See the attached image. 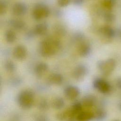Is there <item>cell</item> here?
Here are the masks:
<instances>
[{
	"label": "cell",
	"instance_id": "5bb4252c",
	"mask_svg": "<svg viewBox=\"0 0 121 121\" xmlns=\"http://www.w3.org/2000/svg\"><path fill=\"white\" fill-rule=\"evenodd\" d=\"M99 32L102 36L108 39L112 38L115 35L114 30L111 27L108 26L101 27L99 29Z\"/></svg>",
	"mask_w": 121,
	"mask_h": 121
},
{
	"label": "cell",
	"instance_id": "484cf974",
	"mask_svg": "<svg viewBox=\"0 0 121 121\" xmlns=\"http://www.w3.org/2000/svg\"><path fill=\"white\" fill-rule=\"evenodd\" d=\"M39 108L43 110H45L48 109V104L47 102L45 100H41L39 104Z\"/></svg>",
	"mask_w": 121,
	"mask_h": 121
},
{
	"label": "cell",
	"instance_id": "7a4b0ae2",
	"mask_svg": "<svg viewBox=\"0 0 121 121\" xmlns=\"http://www.w3.org/2000/svg\"><path fill=\"white\" fill-rule=\"evenodd\" d=\"M81 102H76L69 108L56 114V118L60 121H76L77 115L82 111Z\"/></svg>",
	"mask_w": 121,
	"mask_h": 121
},
{
	"label": "cell",
	"instance_id": "cb8c5ba5",
	"mask_svg": "<svg viewBox=\"0 0 121 121\" xmlns=\"http://www.w3.org/2000/svg\"><path fill=\"white\" fill-rule=\"evenodd\" d=\"M55 32L57 34V35H60V36H63L65 35V34L66 33V30L65 28L60 25H57L56 26L55 28Z\"/></svg>",
	"mask_w": 121,
	"mask_h": 121
},
{
	"label": "cell",
	"instance_id": "1f68e13d",
	"mask_svg": "<svg viewBox=\"0 0 121 121\" xmlns=\"http://www.w3.org/2000/svg\"><path fill=\"white\" fill-rule=\"evenodd\" d=\"M112 121H120L119 120H113Z\"/></svg>",
	"mask_w": 121,
	"mask_h": 121
},
{
	"label": "cell",
	"instance_id": "9a60e30c",
	"mask_svg": "<svg viewBox=\"0 0 121 121\" xmlns=\"http://www.w3.org/2000/svg\"><path fill=\"white\" fill-rule=\"evenodd\" d=\"M48 26L45 22L39 23L37 24L34 28V33L37 35L42 36L44 35L47 32Z\"/></svg>",
	"mask_w": 121,
	"mask_h": 121
},
{
	"label": "cell",
	"instance_id": "3957f363",
	"mask_svg": "<svg viewBox=\"0 0 121 121\" xmlns=\"http://www.w3.org/2000/svg\"><path fill=\"white\" fill-rule=\"evenodd\" d=\"M18 105L23 109L31 108L34 102V93L30 89H25L20 92L17 96Z\"/></svg>",
	"mask_w": 121,
	"mask_h": 121
},
{
	"label": "cell",
	"instance_id": "2e32d148",
	"mask_svg": "<svg viewBox=\"0 0 121 121\" xmlns=\"http://www.w3.org/2000/svg\"><path fill=\"white\" fill-rule=\"evenodd\" d=\"M48 69V65L44 62H40L38 63L35 68V73L38 77H42Z\"/></svg>",
	"mask_w": 121,
	"mask_h": 121
},
{
	"label": "cell",
	"instance_id": "d6986e66",
	"mask_svg": "<svg viewBox=\"0 0 121 121\" xmlns=\"http://www.w3.org/2000/svg\"><path fill=\"white\" fill-rule=\"evenodd\" d=\"M9 25L14 29L17 30H22L26 26V24L23 20L18 19H13L9 21Z\"/></svg>",
	"mask_w": 121,
	"mask_h": 121
},
{
	"label": "cell",
	"instance_id": "8fae6325",
	"mask_svg": "<svg viewBox=\"0 0 121 121\" xmlns=\"http://www.w3.org/2000/svg\"><path fill=\"white\" fill-rule=\"evenodd\" d=\"M78 48V52L79 55L82 57H85L88 56L91 52V47L90 44L84 41L79 43Z\"/></svg>",
	"mask_w": 121,
	"mask_h": 121
},
{
	"label": "cell",
	"instance_id": "ffe728a7",
	"mask_svg": "<svg viewBox=\"0 0 121 121\" xmlns=\"http://www.w3.org/2000/svg\"><path fill=\"white\" fill-rule=\"evenodd\" d=\"M52 104L54 109L60 110L64 107L65 105V102L62 98L60 97H56L53 99Z\"/></svg>",
	"mask_w": 121,
	"mask_h": 121
},
{
	"label": "cell",
	"instance_id": "5b68a950",
	"mask_svg": "<svg viewBox=\"0 0 121 121\" xmlns=\"http://www.w3.org/2000/svg\"><path fill=\"white\" fill-rule=\"evenodd\" d=\"M49 14L50 10L48 7L43 4L36 5L32 12V16L36 20H40L47 17Z\"/></svg>",
	"mask_w": 121,
	"mask_h": 121
},
{
	"label": "cell",
	"instance_id": "4fadbf2b",
	"mask_svg": "<svg viewBox=\"0 0 121 121\" xmlns=\"http://www.w3.org/2000/svg\"><path fill=\"white\" fill-rule=\"evenodd\" d=\"M93 112L88 111H82L77 116L76 121H90L93 120Z\"/></svg>",
	"mask_w": 121,
	"mask_h": 121
},
{
	"label": "cell",
	"instance_id": "6da1fadb",
	"mask_svg": "<svg viewBox=\"0 0 121 121\" xmlns=\"http://www.w3.org/2000/svg\"><path fill=\"white\" fill-rule=\"evenodd\" d=\"M60 42L55 38H47L42 41L39 46V52L43 57H50L60 49Z\"/></svg>",
	"mask_w": 121,
	"mask_h": 121
},
{
	"label": "cell",
	"instance_id": "8992f818",
	"mask_svg": "<svg viewBox=\"0 0 121 121\" xmlns=\"http://www.w3.org/2000/svg\"><path fill=\"white\" fill-rule=\"evenodd\" d=\"M93 85L95 89L102 94H107L111 91L112 87L110 83L103 78H95L93 81Z\"/></svg>",
	"mask_w": 121,
	"mask_h": 121
},
{
	"label": "cell",
	"instance_id": "ba28073f",
	"mask_svg": "<svg viewBox=\"0 0 121 121\" xmlns=\"http://www.w3.org/2000/svg\"><path fill=\"white\" fill-rule=\"evenodd\" d=\"M65 96L70 100L76 99L80 94L79 89L75 86L69 85L66 86L64 90Z\"/></svg>",
	"mask_w": 121,
	"mask_h": 121
},
{
	"label": "cell",
	"instance_id": "e0dca14e",
	"mask_svg": "<svg viewBox=\"0 0 121 121\" xmlns=\"http://www.w3.org/2000/svg\"><path fill=\"white\" fill-rule=\"evenodd\" d=\"M93 120L96 121H103L107 116L106 111L102 108H99L93 112Z\"/></svg>",
	"mask_w": 121,
	"mask_h": 121
},
{
	"label": "cell",
	"instance_id": "f1b7e54d",
	"mask_svg": "<svg viewBox=\"0 0 121 121\" xmlns=\"http://www.w3.org/2000/svg\"><path fill=\"white\" fill-rule=\"evenodd\" d=\"M36 121H48V120L45 116L40 115L37 117Z\"/></svg>",
	"mask_w": 121,
	"mask_h": 121
},
{
	"label": "cell",
	"instance_id": "44dd1931",
	"mask_svg": "<svg viewBox=\"0 0 121 121\" xmlns=\"http://www.w3.org/2000/svg\"><path fill=\"white\" fill-rule=\"evenodd\" d=\"M5 37L8 43H13L16 39V35L13 31L8 30L5 34Z\"/></svg>",
	"mask_w": 121,
	"mask_h": 121
},
{
	"label": "cell",
	"instance_id": "7402d4cb",
	"mask_svg": "<svg viewBox=\"0 0 121 121\" xmlns=\"http://www.w3.org/2000/svg\"><path fill=\"white\" fill-rule=\"evenodd\" d=\"M5 69L9 72H13L16 69V66L14 63L11 60H7L4 64Z\"/></svg>",
	"mask_w": 121,
	"mask_h": 121
},
{
	"label": "cell",
	"instance_id": "4316f807",
	"mask_svg": "<svg viewBox=\"0 0 121 121\" xmlns=\"http://www.w3.org/2000/svg\"><path fill=\"white\" fill-rule=\"evenodd\" d=\"M114 16L111 13L107 12V13H106L104 15V19L106 22H111L114 20Z\"/></svg>",
	"mask_w": 121,
	"mask_h": 121
},
{
	"label": "cell",
	"instance_id": "d4e9b609",
	"mask_svg": "<svg viewBox=\"0 0 121 121\" xmlns=\"http://www.w3.org/2000/svg\"><path fill=\"white\" fill-rule=\"evenodd\" d=\"M8 5L6 1L1 0L0 2V13L1 15H3L6 13L7 10Z\"/></svg>",
	"mask_w": 121,
	"mask_h": 121
},
{
	"label": "cell",
	"instance_id": "30bf717a",
	"mask_svg": "<svg viewBox=\"0 0 121 121\" xmlns=\"http://www.w3.org/2000/svg\"><path fill=\"white\" fill-rule=\"evenodd\" d=\"M27 55L26 48L22 45L17 46L13 50V55L17 60H24Z\"/></svg>",
	"mask_w": 121,
	"mask_h": 121
},
{
	"label": "cell",
	"instance_id": "603a6c76",
	"mask_svg": "<svg viewBox=\"0 0 121 121\" xmlns=\"http://www.w3.org/2000/svg\"><path fill=\"white\" fill-rule=\"evenodd\" d=\"M116 0H102L103 6L107 9H112L115 4Z\"/></svg>",
	"mask_w": 121,
	"mask_h": 121
},
{
	"label": "cell",
	"instance_id": "52a82bcc",
	"mask_svg": "<svg viewBox=\"0 0 121 121\" xmlns=\"http://www.w3.org/2000/svg\"><path fill=\"white\" fill-rule=\"evenodd\" d=\"M87 68L84 64H79L74 69L72 72L73 78L78 81L82 80L87 73Z\"/></svg>",
	"mask_w": 121,
	"mask_h": 121
},
{
	"label": "cell",
	"instance_id": "9c48e42d",
	"mask_svg": "<svg viewBox=\"0 0 121 121\" xmlns=\"http://www.w3.org/2000/svg\"><path fill=\"white\" fill-rule=\"evenodd\" d=\"M27 10V5L24 2H18L15 3L12 7L13 13L17 16H21L25 15Z\"/></svg>",
	"mask_w": 121,
	"mask_h": 121
},
{
	"label": "cell",
	"instance_id": "83f0119b",
	"mask_svg": "<svg viewBox=\"0 0 121 121\" xmlns=\"http://www.w3.org/2000/svg\"><path fill=\"white\" fill-rule=\"evenodd\" d=\"M71 0H57L58 5L61 7L67 6L70 3Z\"/></svg>",
	"mask_w": 121,
	"mask_h": 121
},
{
	"label": "cell",
	"instance_id": "7c38bea8",
	"mask_svg": "<svg viewBox=\"0 0 121 121\" xmlns=\"http://www.w3.org/2000/svg\"><path fill=\"white\" fill-rule=\"evenodd\" d=\"M81 103L83 106L91 108L95 104L96 98L95 96L92 95H87L83 97Z\"/></svg>",
	"mask_w": 121,
	"mask_h": 121
},
{
	"label": "cell",
	"instance_id": "ac0fdd59",
	"mask_svg": "<svg viewBox=\"0 0 121 121\" xmlns=\"http://www.w3.org/2000/svg\"><path fill=\"white\" fill-rule=\"evenodd\" d=\"M48 81L52 84L59 85L62 83L63 77L60 74L52 73L49 77Z\"/></svg>",
	"mask_w": 121,
	"mask_h": 121
},
{
	"label": "cell",
	"instance_id": "4dcf8cb0",
	"mask_svg": "<svg viewBox=\"0 0 121 121\" xmlns=\"http://www.w3.org/2000/svg\"><path fill=\"white\" fill-rule=\"evenodd\" d=\"M84 0H73V2L75 4L80 5L83 3Z\"/></svg>",
	"mask_w": 121,
	"mask_h": 121
},
{
	"label": "cell",
	"instance_id": "277c9868",
	"mask_svg": "<svg viewBox=\"0 0 121 121\" xmlns=\"http://www.w3.org/2000/svg\"><path fill=\"white\" fill-rule=\"evenodd\" d=\"M116 62L113 59H108L105 60H100L97 62V67L104 76H109L114 70Z\"/></svg>",
	"mask_w": 121,
	"mask_h": 121
},
{
	"label": "cell",
	"instance_id": "f546056e",
	"mask_svg": "<svg viewBox=\"0 0 121 121\" xmlns=\"http://www.w3.org/2000/svg\"><path fill=\"white\" fill-rule=\"evenodd\" d=\"M116 86L119 89H121V78H118L116 80Z\"/></svg>",
	"mask_w": 121,
	"mask_h": 121
},
{
	"label": "cell",
	"instance_id": "d6a6232c",
	"mask_svg": "<svg viewBox=\"0 0 121 121\" xmlns=\"http://www.w3.org/2000/svg\"><path fill=\"white\" fill-rule=\"evenodd\" d=\"M120 108H121V105H120Z\"/></svg>",
	"mask_w": 121,
	"mask_h": 121
}]
</instances>
